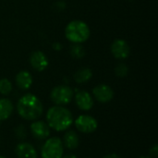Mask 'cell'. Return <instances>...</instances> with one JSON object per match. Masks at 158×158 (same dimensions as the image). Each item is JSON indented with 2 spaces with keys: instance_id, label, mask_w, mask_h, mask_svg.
<instances>
[{
  "instance_id": "obj_1",
  "label": "cell",
  "mask_w": 158,
  "mask_h": 158,
  "mask_svg": "<svg viewBox=\"0 0 158 158\" xmlns=\"http://www.w3.org/2000/svg\"><path fill=\"white\" fill-rule=\"evenodd\" d=\"M16 108L19 116L27 121L39 119L44 113V106L41 100L32 94L22 95L19 99Z\"/></svg>"
},
{
  "instance_id": "obj_2",
  "label": "cell",
  "mask_w": 158,
  "mask_h": 158,
  "mask_svg": "<svg viewBox=\"0 0 158 158\" xmlns=\"http://www.w3.org/2000/svg\"><path fill=\"white\" fill-rule=\"evenodd\" d=\"M46 123L56 131H66L73 124V115L69 109L62 106H51L45 115Z\"/></svg>"
},
{
  "instance_id": "obj_3",
  "label": "cell",
  "mask_w": 158,
  "mask_h": 158,
  "mask_svg": "<svg viewBox=\"0 0 158 158\" xmlns=\"http://www.w3.org/2000/svg\"><path fill=\"white\" fill-rule=\"evenodd\" d=\"M90 35V27L82 20H72L65 29V36L72 44H82L89 39Z\"/></svg>"
},
{
  "instance_id": "obj_4",
  "label": "cell",
  "mask_w": 158,
  "mask_h": 158,
  "mask_svg": "<svg viewBox=\"0 0 158 158\" xmlns=\"http://www.w3.org/2000/svg\"><path fill=\"white\" fill-rule=\"evenodd\" d=\"M64 156V146L62 140L58 137L47 138L41 148L42 158H62Z\"/></svg>"
},
{
  "instance_id": "obj_5",
  "label": "cell",
  "mask_w": 158,
  "mask_h": 158,
  "mask_svg": "<svg viewBox=\"0 0 158 158\" xmlns=\"http://www.w3.org/2000/svg\"><path fill=\"white\" fill-rule=\"evenodd\" d=\"M74 97V91L68 85H57L50 93V99L55 106H65L69 105Z\"/></svg>"
},
{
  "instance_id": "obj_6",
  "label": "cell",
  "mask_w": 158,
  "mask_h": 158,
  "mask_svg": "<svg viewBox=\"0 0 158 158\" xmlns=\"http://www.w3.org/2000/svg\"><path fill=\"white\" fill-rule=\"evenodd\" d=\"M73 123L78 131L85 134L93 133L98 128L97 120L90 115H80Z\"/></svg>"
},
{
  "instance_id": "obj_7",
  "label": "cell",
  "mask_w": 158,
  "mask_h": 158,
  "mask_svg": "<svg viewBox=\"0 0 158 158\" xmlns=\"http://www.w3.org/2000/svg\"><path fill=\"white\" fill-rule=\"evenodd\" d=\"M93 95L94 99L98 101L99 103L106 104L113 100L115 93L111 86L102 83V84L96 85L93 89Z\"/></svg>"
},
{
  "instance_id": "obj_8",
  "label": "cell",
  "mask_w": 158,
  "mask_h": 158,
  "mask_svg": "<svg viewBox=\"0 0 158 158\" xmlns=\"http://www.w3.org/2000/svg\"><path fill=\"white\" fill-rule=\"evenodd\" d=\"M110 51L115 58L123 60L129 57L131 54V47L127 41L123 39H116L111 44Z\"/></svg>"
},
{
  "instance_id": "obj_9",
  "label": "cell",
  "mask_w": 158,
  "mask_h": 158,
  "mask_svg": "<svg viewBox=\"0 0 158 158\" xmlns=\"http://www.w3.org/2000/svg\"><path fill=\"white\" fill-rule=\"evenodd\" d=\"M30 130L32 136L40 141L46 140L50 136L51 129L48 126V124L44 120L36 119L32 121V123L30 125Z\"/></svg>"
},
{
  "instance_id": "obj_10",
  "label": "cell",
  "mask_w": 158,
  "mask_h": 158,
  "mask_svg": "<svg viewBox=\"0 0 158 158\" xmlns=\"http://www.w3.org/2000/svg\"><path fill=\"white\" fill-rule=\"evenodd\" d=\"M30 64L34 70L42 72L47 69L49 61L47 56L44 52L37 50L31 53L30 56Z\"/></svg>"
},
{
  "instance_id": "obj_11",
  "label": "cell",
  "mask_w": 158,
  "mask_h": 158,
  "mask_svg": "<svg viewBox=\"0 0 158 158\" xmlns=\"http://www.w3.org/2000/svg\"><path fill=\"white\" fill-rule=\"evenodd\" d=\"M74 98L77 106L82 111H89L94 106V98L87 91H77L74 94Z\"/></svg>"
},
{
  "instance_id": "obj_12",
  "label": "cell",
  "mask_w": 158,
  "mask_h": 158,
  "mask_svg": "<svg viewBox=\"0 0 158 158\" xmlns=\"http://www.w3.org/2000/svg\"><path fill=\"white\" fill-rule=\"evenodd\" d=\"M15 154L18 158H38V153L34 146L27 142H20L15 147Z\"/></svg>"
},
{
  "instance_id": "obj_13",
  "label": "cell",
  "mask_w": 158,
  "mask_h": 158,
  "mask_svg": "<svg viewBox=\"0 0 158 158\" xmlns=\"http://www.w3.org/2000/svg\"><path fill=\"white\" fill-rule=\"evenodd\" d=\"M15 81H16L17 86L20 90L27 91L31 87L32 82H33V79H32L31 74L28 70H21L16 75Z\"/></svg>"
},
{
  "instance_id": "obj_14",
  "label": "cell",
  "mask_w": 158,
  "mask_h": 158,
  "mask_svg": "<svg viewBox=\"0 0 158 158\" xmlns=\"http://www.w3.org/2000/svg\"><path fill=\"white\" fill-rule=\"evenodd\" d=\"M62 143H63L64 148L68 150L72 151V150L77 149L80 143V138H79L78 133L75 131L68 130L63 136Z\"/></svg>"
},
{
  "instance_id": "obj_15",
  "label": "cell",
  "mask_w": 158,
  "mask_h": 158,
  "mask_svg": "<svg viewBox=\"0 0 158 158\" xmlns=\"http://www.w3.org/2000/svg\"><path fill=\"white\" fill-rule=\"evenodd\" d=\"M13 110V103L8 98H0V124L10 118Z\"/></svg>"
},
{
  "instance_id": "obj_16",
  "label": "cell",
  "mask_w": 158,
  "mask_h": 158,
  "mask_svg": "<svg viewBox=\"0 0 158 158\" xmlns=\"http://www.w3.org/2000/svg\"><path fill=\"white\" fill-rule=\"evenodd\" d=\"M92 77H93V71L89 68H81L78 69L73 76L74 81L79 84L88 82L92 79Z\"/></svg>"
},
{
  "instance_id": "obj_17",
  "label": "cell",
  "mask_w": 158,
  "mask_h": 158,
  "mask_svg": "<svg viewBox=\"0 0 158 158\" xmlns=\"http://www.w3.org/2000/svg\"><path fill=\"white\" fill-rule=\"evenodd\" d=\"M70 55L76 59H81L85 56V49L81 44H73L70 47Z\"/></svg>"
},
{
  "instance_id": "obj_18",
  "label": "cell",
  "mask_w": 158,
  "mask_h": 158,
  "mask_svg": "<svg viewBox=\"0 0 158 158\" xmlns=\"http://www.w3.org/2000/svg\"><path fill=\"white\" fill-rule=\"evenodd\" d=\"M11 92H12L11 81L6 78L0 79V94L8 95L11 94Z\"/></svg>"
},
{
  "instance_id": "obj_19",
  "label": "cell",
  "mask_w": 158,
  "mask_h": 158,
  "mask_svg": "<svg viewBox=\"0 0 158 158\" xmlns=\"http://www.w3.org/2000/svg\"><path fill=\"white\" fill-rule=\"evenodd\" d=\"M115 74L118 78H124L129 74V67L125 63H119L115 68Z\"/></svg>"
},
{
  "instance_id": "obj_20",
  "label": "cell",
  "mask_w": 158,
  "mask_h": 158,
  "mask_svg": "<svg viewBox=\"0 0 158 158\" xmlns=\"http://www.w3.org/2000/svg\"><path fill=\"white\" fill-rule=\"evenodd\" d=\"M14 133L15 136L19 139V140H24L27 137V131H26V127L22 124L18 125L15 130H14Z\"/></svg>"
},
{
  "instance_id": "obj_21",
  "label": "cell",
  "mask_w": 158,
  "mask_h": 158,
  "mask_svg": "<svg viewBox=\"0 0 158 158\" xmlns=\"http://www.w3.org/2000/svg\"><path fill=\"white\" fill-rule=\"evenodd\" d=\"M149 154H150V157L152 158H157L158 156V145L156 143L154 144L151 148H150V151H149Z\"/></svg>"
},
{
  "instance_id": "obj_22",
  "label": "cell",
  "mask_w": 158,
  "mask_h": 158,
  "mask_svg": "<svg viewBox=\"0 0 158 158\" xmlns=\"http://www.w3.org/2000/svg\"><path fill=\"white\" fill-rule=\"evenodd\" d=\"M56 8H58L59 10H62V9L65 8L66 4H65V2H63V1H58V2L56 3Z\"/></svg>"
},
{
  "instance_id": "obj_23",
  "label": "cell",
  "mask_w": 158,
  "mask_h": 158,
  "mask_svg": "<svg viewBox=\"0 0 158 158\" xmlns=\"http://www.w3.org/2000/svg\"><path fill=\"white\" fill-rule=\"evenodd\" d=\"M103 158H121V156H119L118 155H116V154H108V155L105 156Z\"/></svg>"
},
{
  "instance_id": "obj_24",
  "label": "cell",
  "mask_w": 158,
  "mask_h": 158,
  "mask_svg": "<svg viewBox=\"0 0 158 158\" xmlns=\"http://www.w3.org/2000/svg\"><path fill=\"white\" fill-rule=\"evenodd\" d=\"M53 48H54L55 50H56V51H59V50L62 48V46H61V44H60L59 43H54V44H53Z\"/></svg>"
},
{
  "instance_id": "obj_25",
  "label": "cell",
  "mask_w": 158,
  "mask_h": 158,
  "mask_svg": "<svg viewBox=\"0 0 158 158\" xmlns=\"http://www.w3.org/2000/svg\"><path fill=\"white\" fill-rule=\"evenodd\" d=\"M62 158H78L77 156L73 155V154H69V155H66V156H63Z\"/></svg>"
},
{
  "instance_id": "obj_26",
  "label": "cell",
  "mask_w": 158,
  "mask_h": 158,
  "mask_svg": "<svg viewBox=\"0 0 158 158\" xmlns=\"http://www.w3.org/2000/svg\"><path fill=\"white\" fill-rule=\"evenodd\" d=\"M140 158H152V157H150V156H140Z\"/></svg>"
},
{
  "instance_id": "obj_27",
  "label": "cell",
  "mask_w": 158,
  "mask_h": 158,
  "mask_svg": "<svg viewBox=\"0 0 158 158\" xmlns=\"http://www.w3.org/2000/svg\"><path fill=\"white\" fill-rule=\"evenodd\" d=\"M0 158H6V156H0Z\"/></svg>"
},
{
  "instance_id": "obj_28",
  "label": "cell",
  "mask_w": 158,
  "mask_h": 158,
  "mask_svg": "<svg viewBox=\"0 0 158 158\" xmlns=\"http://www.w3.org/2000/svg\"><path fill=\"white\" fill-rule=\"evenodd\" d=\"M85 158H91V157H85Z\"/></svg>"
},
{
  "instance_id": "obj_29",
  "label": "cell",
  "mask_w": 158,
  "mask_h": 158,
  "mask_svg": "<svg viewBox=\"0 0 158 158\" xmlns=\"http://www.w3.org/2000/svg\"><path fill=\"white\" fill-rule=\"evenodd\" d=\"M131 1H132V0H131Z\"/></svg>"
}]
</instances>
